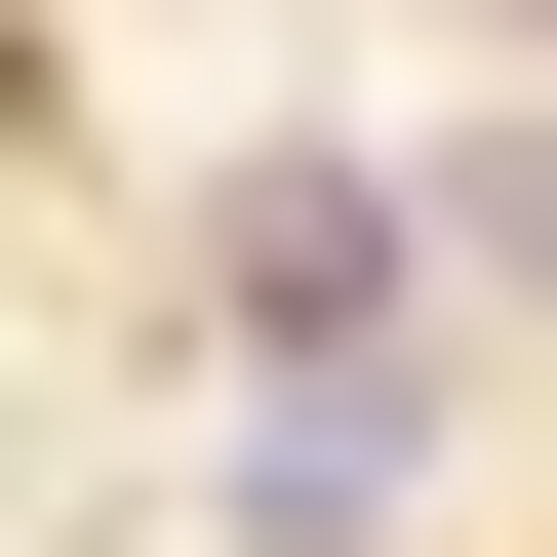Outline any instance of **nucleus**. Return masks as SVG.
<instances>
[{"label": "nucleus", "mask_w": 557, "mask_h": 557, "mask_svg": "<svg viewBox=\"0 0 557 557\" xmlns=\"http://www.w3.org/2000/svg\"><path fill=\"white\" fill-rule=\"evenodd\" d=\"M478 278H557V120H478Z\"/></svg>", "instance_id": "2"}, {"label": "nucleus", "mask_w": 557, "mask_h": 557, "mask_svg": "<svg viewBox=\"0 0 557 557\" xmlns=\"http://www.w3.org/2000/svg\"><path fill=\"white\" fill-rule=\"evenodd\" d=\"M239 319H278V359H359V319H398V199H359V160H278V199H239Z\"/></svg>", "instance_id": "1"}]
</instances>
